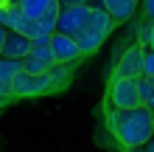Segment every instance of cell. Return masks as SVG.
I'll list each match as a JSON object with an SVG mask.
<instances>
[{
  "label": "cell",
  "instance_id": "6",
  "mask_svg": "<svg viewBox=\"0 0 154 152\" xmlns=\"http://www.w3.org/2000/svg\"><path fill=\"white\" fill-rule=\"evenodd\" d=\"M143 59H146V48L140 42L129 45L115 65V79H140L143 76Z\"/></svg>",
  "mask_w": 154,
  "mask_h": 152
},
{
  "label": "cell",
  "instance_id": "21",
  "mask_svg": "<svg viewBox=\"0 0 154 152\" xmlns=\"http://www.w3.org/2000/svg\"><path fill=\"white\" fill-rule=\"evenodd\" d=\"M3 6H8V0H0V8H3Z\"/></svg>",
  "mask_w": 154,
  "mask_h": 152
},
{
  "label": "cell",
  "instance_id": "5",
  "mask_svg": "<svg viewBox=\"0 0 154 152\" xmlns=\"http://www.w3.org/2000/svg\"><path fill=\"white\" fill-rule=\"evenodd\" d=\"M51 93V76L48 73H20L14 76L11 82V96H20V99H28V96H42Z\"/></svg>",
  "mask_w": 154,
  "mask_h": 152
},
{
  "label": "cell",
  "instance_id": "2",
  "mask_svg": "<svg viewBox=\"0 0 154 152\" xmlns=\"http://www.w3.org/2000/svg\"><path fill=\"white\" fill-rule=\"evenodd\" d=\"M106 127L123 149H140L154 135V118L151 110H146V107H129V110L109 107Z\"/></svg>",
  "mask_w": 154,
  "mask_h": 152
},
{
  "label": "cell",
  "instance_id": "14",
  "mask_svg": "<svg viewBox=\"0 0 154 152\" xmlns=\"http://www.w3.org/2000/svg\"><path fill=\"white\" fill-rule=\"evenodd\" d=\"M143 79H154V51H146V59H143Z\"/></svg>",
  "mask_w": 154,
  "mask_h": 152
},
{
  "label": "cell",
  "instance_id": "16",
  "mask_svg": "<svg viewBox=\"0 0 154 152\" xmlns=\"http://www.w3.org/2000/svg\"><path fill=\"white\" fill-rule=\"evenodd\" d=\"M59 6L62 8H67V6H90V0H59Z\"/></svg>",
  "mask_w": 154,
  "mask_h": 152
},
{
  "label": "cell",
  "instance_id": "20",
  "mask_svg": "<svg viewBox=\"0 0 154 152\" xmlns=\"http://www.w3.org/2000/svg\"><path fill=\"white\" fill-rule=\"evenodd\" d=\"M3 104H8V99H6V96H0V107H3Z\"/></svg>",
  "mask_w": 154,
  "mask_h": 152
},
{
  "label": "cell",
  "instance_id": "1",
  "mask_svg": "<svg viewBox=\"0 0 154 152\" xmlns=\"http://www.w3.org/2000/svg\"><path fill=\"white\" fill-rule=\"evenodd\" d=\"M112 28H115L112 17L106 14L101 6L90 3V6H67V8H59L56 31H53V34L70 37L79 45L81 57H87V53H95L98 48L104 45V40L112 34Z\"/></svg>",
  "mask_w": 154,
  "mask_h": 152
},
{
  "label": "cell",
  "instance_id": "3",
  "mask_svg": "<svg viewBox=\"0 0 154 152\" xmlns=\"http://www.w3.org/2000/svg\"><path fill=\"white\" fill-rule=\"evenodd\" d=\"M25 20L31 23H42V25H56L59 17V0H14L11 3Z\"/></svg>",
  "mask_w": 154,
  "mask_h": 152
},
{
  "label": "cell",
  "instance_id": "18",
  "mask_svg": "<svg viewBox=\"0 0 154 152\" xmlns=\"http://www.w3.org/2000/svg\"><path fill=\"white\" fill-rule=\"evenodd\" d=\"M149 51H154V23H151V28H149Z\"/></svg>",
  "mask_w": 154,
  "mask_h": 152
},
{
  "label": "cell",
  "instance_id": "11",
  "mask_svg": "<svg viewBox=\"0 0 154 152\" xmlns=\"http://www.w3.org/2000/svg\"><path fill=\"white\" fill-rule=\"evenodd\" d=\"M23 70V62L20 59H3L0 57V96L11 99V82L14 76Z\"/></svg>",
  "mask_w": 154,
  "mask_h": 152
},
{
  "label": "cell",
  "instance_id": "23",
  "mask_svg": "<svg viewBox=\"0 0 154 152\" xmlns=\"http://www.w3.org/2000/svg\"><path fill=\"white\" fill-rule=\"evenodd\" d=\"M8 3H14V0H8Z\"/></svg>",
  "mask_w": 154,
  "mask_h": 152
},
{
  "label": "cell",
  "instance_id": "8",
  "mask_svg": "<svg viewBox=\"0 0 154 152\" xmlns=\"http://www.w3.org/2000/svg\"><path fill=\"white\" fill-rule=\"evenodd\" d=\"M51 51H53V62L56 65H76L81 59L79 45L70 37H62V34H51Z\"/></svg>",
  "mask_w": 154,
  "mask_h": 152
},
{
  "label": "cell",
  "instance_id": "13",
  "mask_svg": "<svg viewBox=\"0 0 154 152\" xmlns=\"http://www.w3.org/2000/svg\"><path fill=\"white\" fill-rule=\"evenodd\" d=\"M137 96H140V107L154 113V82L151 79H137Z\"/></svg>",
  "mask_w": 154,
  "mask_h": 152
},
{
  "label": "cell",
  "instance_id": "7",
  "mask_svg": "<svg viewBox=\"0 0 154 152\" xmlns=\"http://www.w3.org/2000/svg\"><path fill=\"white\" fill-rule=\"evenodd\" d=\"M109 107H118V110L140 107L137 79H115V82H112V87H109Z\"/></svg>",
  "mask_w": 154,
  "mask_h": 152
},
{
  "label": "cell",
  "instance_id": "17",
  "mask_svg": "<svg viewBox=\"0 0 154 152\" xmlns=\"http://www.w3.org/2000/svg\"><path fill=\"white\" fill-rule=\"evenodd\" d=\"M140 149H143V152H154V135L146 141V147H140Z\"/></svg>",
  "mask_w": 154,
  "mask_h": 152
},
{
  "label": "cell",
  "instance_id": "9",
  "mask_svg": "<svg viewBox=\"0 0 154 152\" xmlns=\"http://www.w3.org/2000/svg\"><path fill=\"white\" fill-rule=\"evenodd\" d=\"M31 42L28 37H23V34H14V31H8L6 34V40H3V51H0V57L3 59H25V53L31 51Z\"/></svg>",
  "mask_w": 154,
  "mask_h": 152
},
{
  "label": "cell",
  "instance_id": "10",
  "mask_svg": "<svg viewBox=\"0 0 154 152\" xmlns=\"http://www.w3.org/2000/svg\"><path fill=\"white\" fill-rule=\"evenodd\" d=\"M101 8L112 17L115 25H121L137 11V0H101Z\"/></svg>",
  "mask_w": 154,
  "mask_h": 152
},
{
  "label": "cell",
  "instance_id": "12",
  "mask_svg": "<svg viewBox=\"0 0 154 152\" xmlns=\"http://www.w3.org/2000/svg\"><path fill=\"white\" fill-rule=\"evenodd\" d=\"M48 76H51V93L65 90L67 82H70V76H73V65H53L48 70Z\"/></svg>",
  "mask_w": 154,
  "mask_h": 152
},
{
  "label": "cell",
  "instance_id": "4",
  "mask_svg": "<svg viewBox=\"0 0 154 152\" xmlns=\"http://www.w3.org/2000/svg\"><path fill=\"white\" fill-rule=\"evenodd\" d=\"M56 65L53 62V51H51V37H39L31 42V51L23 59V70L25 73H48Z\"/></svg>",
  "mask_w": 154,
  "mask_h": 152
},
{
  "label": "cell",
  "instance_id": "19",
  "mask_svg": "<svg viewBox=\"0 0 154 152\" xmlns=\"http://www.w3.org/2000/svg\"><path fill=\"white\" fill-rule=\"evenodd\" d=\"M6 34H8V31L3 28V25H0V51H3V40H6Z\"/></svg>",
  "mask_w": 154,
  "mask_h": 152
},
{
  "label": "cell",
  "instance_id": "22",
  "mask_svg": "<svg viewBox=\"0 0 154 152\" xmlns=\"http://www.w3.org/2000/svg\"><path fill=\"white\" fill-rule=\"evenodd\" d=\"M126 152H143V149H126Z\"/></svg>",
  "mask_w": 154,
  "mask_h": 152
},
{
  "label": "cell",
  "instance_id": "24",
  "mask_svg": "<svg viewBox=\"0 0 154 152\" xmlns=\"http://www.w3.org/2000/svg\"><path fill=\"white\" fill-rule=\"evenodd\" d=\"M151 118H154V113H151Z\"/></svg>",
  "mask_w": 154,
  "mask_h": 152
},
{
  "label": "cell",
  "instance_id": "15",
  "mask_svg": "<svg viewBox=\"0 0 154 152\" xmlns=\"http://www.w3.org/2000/svg\"><path fill=\"white\" fill-rule=\"evenodd\" d=\"M143 14H146V23H154V0H143Z\"/></svg>",
  "mask_w": 154,
  "mask_h": 152
}]
</instances>
